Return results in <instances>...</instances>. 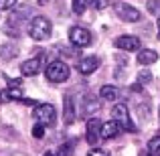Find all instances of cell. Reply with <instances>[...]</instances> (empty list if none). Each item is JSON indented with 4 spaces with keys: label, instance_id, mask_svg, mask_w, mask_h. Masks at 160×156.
<instances>
[{
    "label": "cell",
    "instance_id": "obj_1",
    "mask_svg": "<svg viewBox=\"0 0 160 156\" xmlns=\"http://www.w3.org/2000/svg\"><path fill=\"white\" fill-rule=\"evenodd\" d=\"M27 31H28V35H31V39L45 41V39H49V37H51L53 24H51V20H49L47 16H41L39 14V16H35V18H31Z\"/></svg>",
    "mask_w": 160,
    "mask_h": 156
},
{
    "label": "cell",
    "instance_id": "obj_2",
    "mask_svg": "<svg viewBox=\"0 0 160 156\" xmlns=\"http://www.w3.org/2000/svg\"><path fill=\"white\" fill-rule=\"evenodd\" d=\"M69 65H67L65 61H61V59H57V61H51L47 65V69H45V75H47V79L51 83H63L69 79Z\"/></svg>",
    "mask_w": 160,
    "mask_h": 156
},
{
    "label": "cell",
    "instance_id": "obj_3",
    "mask_svg": "<svg viewBox=\"0 0 160 156\" xmlns=\"http://www.w3.org/2000/svg\"><path fill=\"white\" fill-rule=\"evenodd\" d=\"M112 120H116L118 124H120V128L122 130H128V132H136V124L132 122V118H130V112H128V105L126 103H116L113 105V109H112Z\"/></svg>",
    "mask_w": 160,
    "mask_h": 156
},
{
    "label": "cell",
    "instance_id": "obj_4",
    "mask_svg": "<svg viewBox=\"0 0 160 156\" xmlns=\"http://www.w3.org/2000/svg\"><path fill=\"white\" fill-rule=\"evenodd\" d=\"M32 116H35L37 124H43V126H51L57 118V109L51 103H37L35 109H32Z\"/></svg>",
    "mask_w": 160,
    "mask_h": 156
},
{
    "label": "cell",
    "instance_id": "obj_5",
    "mask_svg": "<svg viewBox=\"0 0 160 156\" xmlns=\"http://www.w3.org/2000/svg\"><path fill=\"white\" fill-rule=\"evenodd\" d=\"M69 41L73 47L83 49V47H89L93 39H91V33L85 27H71L69 28Z\"/></svg>",
    "mask_w": 160,
    "mask_h": 156
},
{
    "label": "cell",
    "instance_id": "obj_6",
    "mask_svg": "<svg viewBox=\"0 0 160 156\" xmlns=\"http://www.w3.org/2000/svg\"><path fill=\"white\" fill-rule=\"evenodd\" d=\"M113 10H116V14L120 16L122 20H126V23H138V20L142 18L140 10L130 6V4H126V2H116L113 4Z\"/></svg>",
    "mask_w": 160,
    "mask_h": 156
},
{
    "label": "cell",
    "instance_id": "obj_7",
    "mask_svg": "<svg viewBox=\"0 0 160 156\" xmlns=\"http://www.w3.org/2000/svg\"><path fill=\"white\" fill-rule=\"evenodd\" d=\"M113 45H116V49H120V51H140L142 43L138 37L134 35H120L116 41H113Z\"/></svg>",
    "mask_w": 160,
    "mask_h": 156
},
{
    "label": "cell",
    "instance_id": "obj_8",
    "mask_svg": "<svg viewBox=\"0 0 160 156\" xmlns=\"http://www.w3.org/2000/svg\"><path fill=\"white\" fill-rule=\"evenodd\" d=\"M41 69H43V55H37V57L28 59V61H24L22 65H20V73H22L24 77H32V75H37Z\"/></svg>",
    "mask_w": 160,
    "mask_h": 156
},
{
    "label": "cell",
    "instance_id": "obj_9",
    "mask_svg": "<svg viewBox=\"0 0 160 156\" xmlns=\"http://www.w3.org/2000/svg\"><path fill=\"white\" fill-rule=\"evenodd\" d=\"M120 132H122V128L116 120L103 122V124L99 126V138H102V140H112V138H116Z\"/></svg>",
    "mask_w": 160,
    "mask_h": 156
},
{
    "label": "cell",
    "instance_id": "obj_10",
    "mask_svg": "<svg viewBox=\"0 0 160 156\" xmlns=\"http://www.w3.org/2000/svg\"><path fill=\"white\" fill-rule=\"evenodd\" d=\"M99 102L93 98V95H85L83 98V102H81V116L83 118H91V116H95V113L99 112Z\"/></svg>",
    "mask_w": 160,
    "mask_h": 156
},
{
    "label": "cell",
    "instance_id": "obj_11",
    "mask_svg": "<svg viewBox=\"0 0 160 156\" xmlns=\"http://www.w3.org/2000/svg\"><path fill=\"white\" fill-rule=\"evenodd\" d=\"M99 120L98 118H91L89 122H87V130H85V140L89 142L91 146H95L102 138H99Z\"/></svg>",
    "mask_w": 160,
    "mask_h": 156
},
{
    "label": "cell",
    "instance_id": "obj_12",
    "mask_svg": "<svg viewBox=\"0 0 160 156\" xmlns=\"http://www.w3.org/2000/svg\"><path fill=\"white\" fill-rule=\"evenodd\" d=\"M99 67V59L98 57H85V59H81V61L77 63V71L81 75H91V73H95V69Z\"/></svg>",
    "mask_w": 160,
    "mask_h": 156
},
{
    "label": "cell",
    "instance_id": "obj_13",
    "mask_svg": "<svg viewBox=\"0 0 160 156\" xmlns=\"http://www.w3.org/2000/svg\"><path fill=\"white\" fill-rule=\"evenodd\" d=\"M158 61V53L154 49H142L138 53V63L140 65H152V63Z\"/></svg>",
    "mask_w": 160,
    "mask_h": 156
},
{
    "label": "cell",
    "instance_id": "obj_14",
    "mask_svg": "<svg viewBox=\"0 0 160 156\" xmlns=\"http://www.w3.org/2000/svg\"><path fill=\"white\" fill-rule=\"evenodd\" d=\"M0 99L4 102H12V99H22V93H20V87H8L0 93Z\"/></svg>",
    "mask_w": 160,
    "mask_h": 156
},
{
    "label": "cell",
    "instance_id": "obj_15",
    "mask_svg": "<svg viewBox=\"0 0 160 156\" xmlns=\"http://www.w3.org/2000/svg\"><path fill=\"white\" fill-rule=\"evenodd\" d=\"M99 95H102L103 99H108V102H116L118 99V89L113 85H103L102 89H99Z\"/></svg>",
    "mask_w": 160,
    "mask_h": 156
},
{
    "label": "cell",
    "instance_id": "obj_16",
    "mask_svg": "<svg viewBox=\"0 0 160 156\" xmlns=\"http://www.w3.org/2000/svg\"><path fill=\"white\" fill-rule=\"evenodd\" d=\"M65 108H67L65 120H67V124H71V122L75 120V109H73V99H71V95H67V98H65Z\"/></svg>",
    "mask_w": 160,
    "mask_h": 156
},
{
    "label": "cell",
    "instance_id": "obj_17",
    "mask_svg": "<svg viewBox=\"0 0 160 156\" xmlns=\"http://www.w3.org/2000/svg\"><path fill=\"white\" fill-rule=\"evenodd\" d=\"M16 47L14 45H2L0 47V57L2 59H12V57H16Z\"/></svg>",
    "mask_w": 160,
    "mask_h": 156
},
{
    "label": "cell",
    "instance_id": "obj_18",
    "mask_svg": "<svg viewBox=\"0 0 160 156\" xmlns=\"http://www.w3.org/2000/svg\"><path fill=\"white\" fill-rule=\"evenodd\" d=\"M87 0H71V8H73L75 14H83V12L87 10Z\"/></svg>",
    "mask_w": 160,
    "mask_h": 156
},
{
    "label": "cell",
    "instance_id": "obj_19",
    "mask_svg": "<svg viewBox=\"0 0 160 156\" xmlns=\"http://www.w3.org/2000/svg\"><path fill=\"white\" fill-rule=\"evenodd\" d=\"M148 12L150 14H154L156 18H160V0H148Z\"/></svg>",
    "mask_w": 160,
    "mask_h": 156
},
{
    "label": "cell",
    "instance_id": "obj_20",
    "mask_svg": "<svg viewBox=\"0 0 160 156\" xmlns=\"http://www.w3.org/2000/svg\"><path fill=\"white\" fill-rule=\"evenodd\" d=\"M150 79H152V73H150L148 69H142L140 73H138V83L136 85H146V83H150Z\"/></svg>",
    "mask_w": 160,
    "mask_h": 156
},
{
    "label": "cell",
    "instance_id": "obj_21",
    "mask_svg": "<svg viewBox=\"0 0 160 156\" xmlns=\"http://www.w3.org/2000/svg\"><path fill=\"white\" fill-rule=\"evenodd\" d=\"M148 150L152 154H160V136H154L152 140L148 142Z\"/></svg>",
    "mask_w": 160,
    "mask_h": 156
},
{
    "label": "cell",
    "instance_id": "obj_22",
    "mask_svg": "<svg viewBox=\"0 0 160 156\" xmlns=\"http://www.w3.org/2000/svg\"><path fill=\"white\" fill-rule=\"evenodd\" d=\"M57 156H73V144H71V142H67V144H63L61 148H59Z\"/></svg>",
    "mask_w": 160,
    "mask_h": 156
},
{
    "label": "cell",
    "instance_id": "obj_23",
    "mask_svg": "<svg viewBox=\"0 0 160 156\" xmlns=\"http://www.w3.org/2000/svg\"><path fill=\"white\" fill-rule=\"evenodd\" d=\"M108 4H109V0H91L89 6L95 8V10H103V8H108Z\"/></svg>",
    "mask_w": 160,
    "mask_h": 156
},
{
    "label": "cell",
    "instance_id": "obj_24",
    "mask_svg": "<svg viewBox=\"0 0 160 156\" xmlns=\"http://www.w3.org/2000/svg\"><path fill=\"white\" fill-rule=\"evenodd\" d=\"M32 136H35V138H43L45 136V126L43 124H37L35 128H32Z\"/></svg>",
    "mask_w": 160,
    "mask_h": 156
},
{
    "label": "cell",
    "instance_id": "obj_25",
    "mask_svg": "<svg viewBox=\"0 0 160 156\" xmlns=\"http://www.w3.org/2000/svg\"><path fill=\"white\" fill-rule=\"evenodd\" d=\"M12 6H16V0H0V10H10Z\"/></svg>",
    "mask_w": 160,
    "mask_h": 156
},
{
    "label": "cell",
    "instance_id": "obj_26",
    "mask_svg": "<svg viewBox=\"0 0 160 156\" xmlns=\"http://www.w3.org/2000/svg\"><path fill=\"white\" fill-rule=\"evenodd\" d=\"M87 156H109V154L106 152V150H102V148H95V150H89Z\"/></svg>",
    "mask_w": 160,
    "mask_h": 156
},
{
    "label": "cell",
    "instance_id": "obj_27",
    "mask_svg": "<svg viewBox=\"0 0 160 156\" xmlns=\"http://www.w3.org/2000/svg\"><path fill=\"white\" fill-rule=\"evenodd\" d=\"M45 156H57V152H47Z\"/></svg>",
    "mask_w": 160,
    "mask_h": 156
},
{
    "label": "cell",
    "instance_id": "obj_28",
    "mask_svg": "<svg viewBox=\"0 0 160 156\" xmlns=\"http://www.w3.org/2000/svg\"><path fill=\"white\" fill-rule=\"evenodd\" d=\"M158 35H160V18H158Z\"/></svg>",
    "mask_w": 160,
    "mask_h": 156
},
{
    "label": "cell",
    "instance_id": "obj_29",
    "mask_svg": "<svg viewBox=\"0 0 160 156\" xmlns=\"http://www.w3.org/2000/svg\"><path fill=\"white\" fill-rule=\"evenodd\" d=\"M150 156H160V154H150Z\"/></svg>",
    "mask_w": 160,
    "mask_h": 156
}]
</instances>
